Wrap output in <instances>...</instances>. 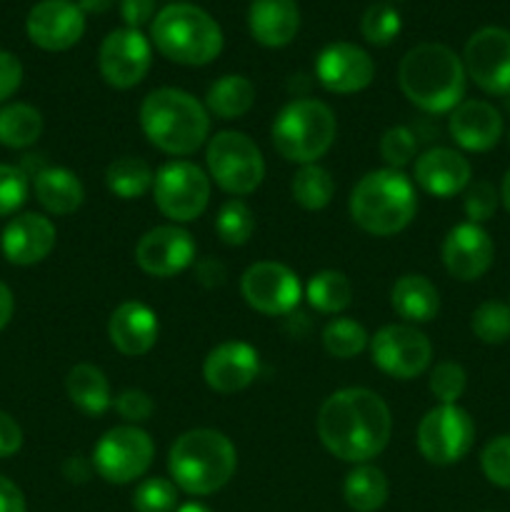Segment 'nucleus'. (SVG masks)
I'll list each match as a JSON object with an SVG mask.
<instances>
[{
    "instance_id": "nucleus-8",
    "label": "nucleus",
    "mask_w": 510,
    "mask_h": 512,
    "mask_svg": "<svg viewBox=\"0 0 510 512\" xmlns=\"http://www.w3.org/2000/svg\"><path fill=\"white\" fill-rule=\"evenodd\" d=\"M205 165L210 180L235 198L250 195L265 178L263 153L253 138L238 130H220L208 140Z\"/></svg>"
},
{
    "instance_id": "nucleus-16",
    "label": "nucleus",
    "mask_w": 510,
    "mask_h": 512,
    "mask_svg": "<svg viewBox=\"0 0 510 512\" xmlns=\"http://www.w3.org/2000/svg\"><path fill=\"white\" fill-rule=\"evenodd\" d=\"M135 263L153 278H173L195 265V240L180 225L150 228L135 245Z\"/></svg>"
},
{
    "instance_id": "nucleus-43",
    "label": "nucleus",
    "mask_w": 510,
    "mask_h": 512,
    "mask_svg": "<svg viewBox=\"0 0 510 512\" xmlns=\"http://www.w3.org/2000/svg\"><path fill=\"white\" fill-rule=\"evenodd\" d=\"M500 203V193L495 190V185L490 180H475L465 188V198H463V208L465 215H468V223L483 225L488 223L490 218L495 215Z\"/></svg>"
},
{
    "instance_id": "nucleus-54",
    "label": "nucleus",
    "mask_w": 510,
    "mask_h": 512,
    "mask_svg": "<svg viewBox=\"0 0 510 512\" xmlns=\"http://www.w3.org/2000/svg\"><path fill=\"white\" fill-rule=\"evenodd\" d=\"M500 200H503L505 210H508V213H510V170H508V173H505L503 185H500Z\"/></svg>"
},
{
    "instance_id": "nucleus-38",
    "label": "nucleus",
    "mask_w": 510,
    "mask_h": 512,
    "mask_svg": "<svg viewBox=\"0 0 510 512\" xmlns=\"http://www.w3.org/2000/svg\"><path fill=\"white\" fill-rule=\"evenodd\" d=\"M400 13L388 3L370 5L360 20V33L370 45H390L400 35Z\"/></svg>"
},
{
    "instance_id": "nucleus-13",
    "label": "nucleus",
    "mask_w": 510,
    "mask_h": 512,
    "mask_svg": "<svg viewBox=\"0 0 510 512\" xmlns=\"http://www.w3.org/2000/svg\"><path fill=\"white\" fill-rule=\"evenodd\" d=\"M240 293L255 313L280 318V315H293V310L298 308L303 285L288 265L258 260L240 278Z\"/></svg>"
},
{
    "instance_id": "nucleus-27",
    "label": "nucleus",
    "mask_w": 510,
    "mask_h": 512,
    "mask_svg": "<svg viewBox=\"0 0 510 512\" xmlns=\"http://www.w3.org/2000/svg\"><path fill=\"white\" fill-rule=\"evenodd\" d=\"M35 198L50 215H73L83 205L85 188L68 168H45L35 175Z\"/></svg>"
},
{
    "instance_id": "nucleus-5",
    "label": "nucleus",
    "mask_w": 510,
    "mask_h": 512,
    "mask_svg": "<svg viewBox=\"0 0 510 512\" xmlns=\"http://www.w3.org/2000/svg\"><path fill=\"white\" fill-rule=\"evenodd\" d=\"M168 470L175 488L183 493L213 495L238 470V450L220 430L195 428L170 445Z\"/></svg>"
},
{
    "instance_id": "nucleus-56",
    "label": "nucleus",
    "mask_w": 510,
    "mask_h": 512,
    "mask_svg": "<svg viewBox=\"0 0 510 512\" xmlns=\"http://www.w3.org/2000/svg\"><path fill=\"white\" fill-rule=\"evenodd\" d=\"M508 110H510V95H508Z\"/></svg>"
},
{
    "instance_id": "nucleus-22",
    "label": "nucleus",
    "mask_w": 510,
    "mask_h": 512,
    "mask_svg": "<svg viewBox=\"0 0 510 512\" xmlns=\"http://www.w3.org/2000/svg\"><path fill=\"white\" fill-rule=\"evenodd\" d=\"M470 175L473 170H470L468 158L453 148H430L415 158V183L435 198H453V195L465 193Z\"/></svg>"
},
{
    "instance_id": "nucleus-53",
    "label": "nucleus",
    "mask_w": 510,
    "mask_h": 512,
    "mask_svg": "<svg viewBox=\"0 0 510 512\" xmlns=\"http://www.w3.org/2000/svg\"><path fill=\"white\" fill-rule=\"evenodd\" d=\"M115 0H78L83 13H108Z\"/></svg>"
},
{
    "instance_id": "nucleus-7",
    "label": "nucleus",
    "mask_w": 510,
    "mask_h": 512,
    "mask_svg": "<svg viewBox=\"0 0 510 512\" xmlns=\"http://www.w3.org/2000/svg\"><path fill=\"white\" fill-rule=\"evenodd\" d=\"M338 120L330 105L315 98H295L275 115L270 138L288 163H318L335 143Z\"/></svg>"
},
{
    "instance_id": "nucleus-20",
    "label": "nucleus",
    "mask_w": 510,
    "mask_h": 512,
    "mask_svg": "<svg viewBox=\"0 0 510 512\" xmlns=\"http://www.w3.org/2000/svg\"><path fill=\"white\" fill-rule=\"evenodd\" d=\"M258 350L243 340H225L215 345L203 363V378L220 395L240 393L258 378Z\"/></svg>"
},
{
    "instance_id": "nucleus-12",
    "label": "nucleus",
    "mask_w": 510,
    "mask_h": 512,
    "mask_svg": "<svg viewBox=\"0 0 510 512\" xmlns=\"http://www.w3.org/2000/svg\"><path fill=\"white\" fill-rule=\"evenodd\" d=\"M370 358L380 373L395 380H413L430 368L433 345L415 325L393 323L370 338Z\"/></svg>"
},
{
    "instance_id": "nucleus-57",
    "label": "nucleus",
    "mask_w": 510,
    "mask_h": 512,
    "mask_svg": "<svg viewBox=\"0 0 510 512\" xmlns=\"http://www.w3.org/2000/svg\"><path fill=\"white\" fill-rule=\"evenodd\" d=\"M485 512H493V510H485Z\"/></svg>"
},
{
    "instance_id": "nucleus-21",
    "label": "nucleus",
    "mask_w": 510,
    "mask_h": 512,
    "mask_svg": "<svg viewBox=\"0 0 510 512\" xmlns=\"http://www.w3.org/2000/svg\"><path fill=\"white\" fill-rule=\"evenodd\" d=\"M448 133L470 153H485L503 138V115L485 100H463L450 110Z\"/></svg>"
},
{
    "instance_id": "nucleus-14",
    "label": "nucleus",
    "mask_w": 510,
    "mask_h": 512,
    "mask_svg": "<svg viewBox=\"0 0 510 512\" xmlns=\"http://www.w3.org/2000/svg\"><path fill=\"white\" fill-rule=\"evenodd\" d=\"M465 75L490 95H510V30L488 28L475 30L463 50Z\"/></svg>"
},
{
    "instance_id": "nucleus-46",
    "label": "nucleus",
    "mask_w": 510,
    "mask_h": 512,
    "mask_svg": "<svg viewBox=\"0 0 510 512\" xmlns=\"http://www.w3.org/2000/svg\"><path fill=\"white\" fill-rule=\"evenodd\" d=\"M23 83V65L8 50H0V103L10 98Z\"/></svg>"
},
{
    "instance_id": "nucleus-25",
    "label": "nucleus",
    "mask_w": 510,
    "mask_h": 512,
    "mask_svg": "<svg viewBox=\"0 0 510 512\" xmlns=\"http://www.w3.org/2000/svg\"><path fill=\"white\" fill-rule=\"evenodd\" d=\"M250 35L265 48H283L298 35L300 8L295 0H253L248 10Z\"/></svg>"
},
{
    "instance_id": "nucleus-47",
    "label": "nucleus",
    "mask_w": 510,
    "mask_h": 512,
    "mask_svg": "<svg viewBox=\"0 0 510 512\" xmlns=\"http://www.w3.org/2000/svg\"><path fill=\"white\" fill-rule=\"evenodd\" d=\"M120 15L128 28L140 30L155 15V0H120Z\"/></svg>"
},
{
    "instance_id": "nucleus-26",
    "label": "nucleus",
    "mask_w": 510,
    "mask_h": 512,
    "mask_svg": "<svg viewBox=\"0 0 510 512\" xmlns=\"http://www.w3.org/2000/svg\"><path fill=\"white\" fill-rule=\"evenodd\" d=\"M390 305L408 325L430 323L440 313V293L425 275L408 273L395 280L390 290Z\"/></svg>"
},
{
    "instance_id": "nucleus-24",
    "label": "nucleus",
    "mask_w": 510,
    "mask_h": 512,
    "mask_svg": "<svg viewBox=\"0 0 510 512\" xmlns=\"http://www.w3.org/2000/svg\"><path fill=\"white\" fill-rule=\"evenodd\" d=\"M3 255L13 265H35L55 248V225L40 213L15 215L0 235Z\"/></svg>"
},
{
    "instance_id": "nucleus-19",
    "label": "nucleus",
    "mask_w": 510,
    "mask_h": 512,
    "mask_svg": "<svg viewBox=\"0 0 510 512\" xmlns=\"http://www.w3.org/2000/svg\"><path fill=\"white\" fill-rule=\"evenodd\" d=\"M495 258V245L488 230L475 223H460L443 240V265L455 280L473 283L483 278Z\"/></svg>"
},
{
    "instance_id": "nucleus-37",
    "label": "nucleus",
    "mask_w": 510,
    "mask_h": 512,
    "mask_svg": "<svg viewBox=\"0 0 510 512\" xmlns=\"http://www.w3.org/2000/svg\"><path fill=\"white\" fill-rule=\"evenodd\" d=\"M470 330L485 345H503L510 340V305L485 300L470 318Z\"/></svg>"
},
{
    "instance_id": "nucleus-4",
    "label": "nucleus",
    "mask_w": 510,
    "mask_h": 512,
    "mask_svg": "<svg viewBox=\"0 0 510 512\" xmlns=\"http://www.w3.org/2000/svg\"><path fill=\"white\" fill-rule=\"evenodd\" d=\"M348 210L360 230L375 238H390L413 223L418 193L403 170H370L350 190Z\"/></svg>"
},
{
    "instance_id": "nucleus-51",
    "label": "nucleus",
    "mask_w": 510,
    "mask_h": 512,
    "mask_svg": "<svg viewBox=\"0 0 510 512\" xmlns=\"http://www.w3.org/2000/svg\"><path fill=\"white\" fill-rule=\"evenodd\" d=\"M63 473L70 483H85V480L90 478V473H93V463H88L83 455H73V458H68V463H65Z\"/></svg>"
},
{
    "instance_id": "nucleus-50",
    "label": "nucleus",
    "mask_w": 510,
    "mask_h": 512,
    "mask_svg": "<svg viewBox=\"0 0 510 512\" xmlns=\"http://www.w3.org/2000/svg\"><path fill=\"white\" fill-rule=\"evenodd\" d=\"M0 512H28L20 488L5 475H0Z\"/></svg>"
},
{
    "instance_id": "nucleus-2",
    "label": "nucleus",
    "mask_w": 510,
    "mask_h": 512,
    "mask_svg": "<svg viewBox=\"0 0 510 512\" xmlns=\"http://www.w3.org/2000/svg\"><path fill=\"white\" fill-rule=\"evenodd\" d=\"M463 58L443 43H420L403 55L398 83L405 98L423 113H450L465 98Z\"/></svg>"
},
{
    "instance_id": "nucleus-39",
    "label": "nucleus",
    "mask_w": 510,
    "mask_h": 512,
    "mask_svg": "<svg viewBox=\"0 0 510 512\" xmlns=\"http://www.w3.org/2000/svg\"><path fill=\"white\" fill-rule=\"evenodd\" d=\"M465 385H468V375L460 363L443 360L430 370L428 388L433 398L440 400V405H458V400L465 393Z\"/></svg>"
},
{
    "instance_id": "nucleus-55",
    "label": "nucleus",
    "mask_w": 510,
    "mask_h": 512,
    "mask_svg": "<svg viewBox=\"0 0 510 512\" xmlns=\"http://www.w3.org/2000/svg\"><path fill=\"white\" fill-rule=\"evenodd\" d=\"M175 512H213V510L205 508V505H200V503H188V505H180Z\"/></svg>"
},
{
    "instance_id": "nucleus-34",
    "label": "nucleus",
    "mask_w": 510,
    "mask_h": 512,
    "mask_svg": "<svg viewBox=\"0 0 510 512\" xmlns=\"http://www.w3.org/2000/svg\"><path fill=\"white\" fill-rule=\"evenodd\" d=\"M290 195L305 210H323L335 195V180L328 168L318 163L300 165L298 173L290 180Z\"/></svg>"
},
{
    "instance_id": "nucleus-45",
    "label": "nucleus",
    "mask_w": 510,
    "mask_h": 512,
    "mask_svg": "<svg viewBox=\"0 0 510 512\" xmlns=\"http://www.w3.org/2000/svg\"><path fill=\"white\" fill-rule=\"evenodd\" d=\"M113 405L115 410H118L120 418H123L128 425L145 423V420H150V415H153L155 410L153 398L140 388H128L123 390V393H118V398L113 400Z\"/></svg>"
},
{
    "instance_id": "nucleus-1",
    "label": "nucleus",
    "mask_w": 510,
    "mask_h": 512,
    "mask_svg": "<svg viewBox=\"0 0 510 512\" xmlns=\"http://www.w3.org/2000/svg\"><path fill=\"white\" fill-rule=\"evenodd\" d=\"M315 428L330 455L363 465L388 448L393 415L388 403L373 390L343 388L323 400Z\"/></svg>"
},
{
    "instance_id": "nucleus-40",
    "label": "nucleus",
    "mask_w": 510,
    "mask_h": 512,
    "mask_svg": "<svg viewBox=\"0 0 510 512\" xmlns=\"http://www.w3.org/2000/svg\"><path fill=\"white\" fill-rule=\"evenodd\" d=\"M175 508H178V488L173 480L148 478L135 488V512H175Z\"/></svg>"
},
{
    "instance_id": "nucleus-17",
    "label": "nucleus",
    "mask_w": 510,
    "mask_h": 512,
    "mask_svg": "<svg viewBox=\"0 0 510 512\" xmlns=\"http://www.w3.org/2000/svg\"><path fill=\"white\" fill-rule=\"evenodd\" d=\"M315 78L328 93L353 95L368 88L375 78V63L355 43H330L315 58Z\"/></svg>"
},
{
    "instance_id": "nucleus-28",
    "label": "nucleus",
    "mask_w": 510,
    "mask_h": 512,
    "mask_svg": "<svg viewBox=\"0 0 510 512\" xmlns=\"http://www.w3.org/2000/svg\"><path fill=\"white\" fill-rule=\"evenodd\" d=\"M65 390H68L70 403L90 418L108 413V408L113 405L108 378L103 370L90 363H78L75 368H70L68 378H65Z\"/></svg>"
},
{
    "instance_id": "nucleus-49",
    "label": "nucleus",
    "mask_w": 510,
    "mask_h": 512,
    "mask_svg": "<svg viewBox=\"0 0 510 512\" xmlns=\"http://www.w3.org/2000/svg\"><path fill=\"white\" fill-rule=\"evenodd\" d=\"M228 278V270L220 260L215 258H203L195 263V280H198L203 288H220Z\"/></svg>"
},
{
    "instance_id": "nucleus-29",
    "label": "nucleus",
    "mask_w": 510,
    "mask_h": 512,
    "mask_svg": "<svg viewBox=\"0 0 510 512\" xmlns=\"http://www.w3.org/2000/svg\"><path fill=\"white\" fill-rule=\"evenodd\" d=\"M255 105V85L245 75H223L205 95V108L220 120H235L250 113Z\"/></svg>"
},
{
    "instance_id": "nucleus-3",
    "label": "nucleus",
    "mask_w": 510,
    "mask_h": 512,
    "mask_svg": "<svg viewBox=\"0 0 510 512\" xmlns=\"http://www.w3.org/2000/svg\"><path fill=\"white\" fill-rule=\"evenodd\" d=\"M140 128L150 145L168 155H193L210 135V113L195 95L158 88L140 105Z\"/></svg>"
},
{
    "instance_id": "nucleus-33",
    "label": "nucleus",
    "mask_w": 510,
    "mask_h": 512,
    "mask_svg": "<svg viewBox=\"0 0 510 512\" xmlns=\"http://www.w3.org/2000/svg\"><path fill=\"white\" fill-rule=\"evenodd\" d=\"M310 308H315L323 315H338L353 303V285L348 275L340 270H320L308 280L305 288Z\"/></svg>"
},
{
    "instance_id": "nucleus-30",
    "label": "nucleus",
    "mask_w": 510,
    "mask_h": 512,
    "mask_svg": "<svg viewBox=\"0 0 510 512\" xmlns=\"http://www.w3.org/2000/svg\"><path fill=\"white\" fill-rule=\"evenodd\" d=\"M390 493L388 478L375 465L363 463L355 465L343 483V498L350 510L355 512H375L385 505Z\"/></svg>"
},
{
    "instance_id": "nucleus-48",
    "label": "nucleus",
    "mask_w": 510,
    "mask_h": 512,
    "mask_svg": "<svg viewBox=\"0 0 510 512\" xmlns=\"http://www.w3.org/2000/svg\"><path fill=\"white\" fill-rule=\"evenodd\" d=\"M23 448V430L13 415L0 410V458H10Z\"/></svg>"
},
{
    "instance_id": "nucleus-10",
    "label": "nucleus",
    "mask_w": 510,
    "mask_h": 512,
    "mask_svg": "<svg viewBox=\"0 0 510 512\" xmlns=\"http://www.w3.org/2000/svg\"><path fill=\"white\" fill-rule=\"evenodd\" d=\"M153 200L173 225L200 218L210 203V175L190 160H170L155 173Z\"/></svg>"
},
{
    "instance_id": "nucleus-36",
    "label": "nucleus",
    "mask_w": 510,
    "mask_h": 512,
    "mask_svg": "<svg viewBox=\"0 0 510 512\" xmlns=\"http://www.w3.org/2000/svg\"><path fill=\"white\" fill-rule=\"evenodd\" d=\"M215 233H218L220 243L230 245V248H240L248 243L255 233V215L248 203L240 198H230L228 203L220 205L218 215H215Z\"/></svg>"
},
{
    "instance_id": "nucleus-11",
    "label": "nucleus",
    "mask_w": 510,
    "mask_h": 512,
    "mask_svg": "<svg viewBox=\"0 0 510 512\" xmlns=\"http://www.w3.org/2000/svg\"><path fill=\"white\" fill-rule=\"evenodd\" d=\"M473 443L475 423L460 405H438L418 425V450L433 465L460 463Z\"/></svg>"
},
{
    "instance_id": "nucleus-41",
    "label": "nucleus",
    "mask_w": 510,
    "mask_h": 512,
    "mask_svg": "<svg viewBox=\"0 0 510 512\" xmlns=\"http://www.w3.org/2000/svg\"><path fill=\"white\" fill-rule=\"evenodd\" d=\"M418 155V135L408 125H393L380 138V158L388 163V168L400 170L410 165Z\"/></svg>"
},
{
    "instance_id": "nucleus-6",
    "label": "nucleus",
    "mask_w": 510,
    "mask_h": 512,
    "mask_svg": "<svg viewBox=\"0 0 510 512\" xmlns=\"http://www.w3.org/2000/svg\"><path fill=\"white\" fill-rule=\"evenodd\" d=\"M160 55L178 65H208L223 50V30L193 3L165 5L150 25Z\"/></svg>"
},
{
    "instance_id": "nucleus-31",
    "label": "nucleus",
    "mask_w": 510,
    "mask_h": 512,
    "mask_svg": "<svg viewBox=\"0 0 510 512\" xmlns=\"http://www.w3.org/2000/svg\"><path fill=\"white\" fill-rule=\"evenodd\" d=\"M153 180V168L143 158H135V155L115 158L105 170V185L120 200L143 198L148 190H153Z\"/></svg>"
},
{
    "instance_id": "nucleus-44",
    "label": "nucleus",
    "mask_w": 510,
    "mask_h": 512,
    "mask_svg": "<svg viewBox=\"0 0 510 512\" xmlns=\"http://www.w3.org/2000/svg\"><path fill=\"white\" fill-rule=\"evenodd\" d=\"M28 198V175L15 165L0 163V218L13 215Z\"/></svg>"
},
{
    "instance_id": "nucleus-32",
    "label": "nucleus",
    "mask_w": 510,
    "mask_h": 512,
    "mask_svg": "<svg viewBox=\"0 0 510 512\" xmlns=\"http://www.w3.org/2000/svg\"><path fill=\"white\" fill-rule=\"evenodd\" d=\"M43 135V115L28 103H10L0 108V145L13 150L30 148Z\"/></svg>"
},
{
    "instance_id": "nucleus-42",
    "label": "nucleus",
    "mask_w": 510,
    "mask_h": 512,
    "mask_svg": "<svg viewBox=\"0 0 510 512\" xmlns=\"http://www.w3.org/2000/svg\"><path fill=\"white\" fill-rule=\"evenodd\" d=\"M483 475L498 488L510 490V435H498L480 453Z\"/></svg>"
},
{
    "instance_id": "nucleus-52",
    "label": "nucleus",
    "mask_w": 510,
    "mask_h": 512,
    "mask_svg": "<svg viewBox=\"0 0 510 512\" xmlns=\"http://www.w3.org/2000/svg\"><path fill=\"white\" fill-rule=\"evenodd\" d=\"M13 310H15V300L13 293L5 283H0V330H5V325L10 323L13 318Z\"/></svg>"
},
{
    "instance_id": "nucleus-15",
    "label": "nucleus",
    "mask_w": 510,
    "mask_h": 512,
    "mask_svg": "<svg viewBox=\"0 0 510 512\" xmlns=\"http://www.w3.org/2000/svg\"><path fill=\"white\" fill-rule=\"evenodd\" d=\"M150 63H153V50H150L148 38L140 30H113L100 43L98 68L110 88H135L148 75Z\"/></svg>"
},
{
    "instance_id": "nucleus-35",
    "label": "nucleus",
    "mask_w": 510,
    "mask_h": 512,
    "mask_svg": "<svg viewBox=\"0 0 510 512\" xmlns=\"http://www.w3.org/2000/svg\"><path fill=\"white\" fill-rule=\"evenodd\" d=\"M370 345V335L358 320L353 318H333L323 328V348L325 353L338 360H350L363 353Z\"/></svg>"
},
{
    "instance_id": "nucleus-23",
    "label": "nucleus",
    "mask_w": 510,
    "mask_h": 512,
    "mask_svg": "<svg viewBox=\"0 0 510 512\" xmlns=\"http://www.w3.org/2000/svg\"><path fill=\"white\" fill-rule=\"evenodd\" d=\"M158 315L140 300H125L108 320V338L125 358H140L158 343Z\"/></svg>"
},
{
    "instance_id": "nucleus-18",
    "label": "nucleus",
    "mask_w": 510,
    "mask_h": 512,
    "mask_svg": "<svg viewBox=\"0 0 510 512\" xmlns=\"http://www.w3.org/2000/svg\"><path fill=\"white\" fill-rule=\"evenodd\" d=\"M25 30L38 48L60 53L83 38L85 13L73 0H40L28 13Z\"/></svg>"
},
{
    "instance_id": "nucleus-9",
    "label": "nucleus",
    "mask_w": 510,
    "mask_h": 512,
    "mask_svg": "<svg viewBox=\"0 0 510 512\" xmlns=\"http://www.w3.org/2000/svg\"><path fill=\"white\" fill-rule=\"evenodd\" d=\"M155 458V443L138 425L110 428L93 448V470L113 485H128L143 478Z\"/></svg>"
}]
</instances>
